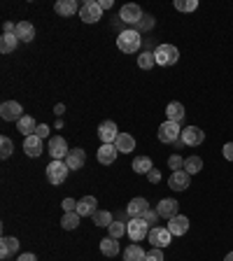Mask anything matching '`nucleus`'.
<instances>
[{
    "label": "nucleus",
    "mask_w": 233,
    "mask_h": 261,
    "mask_svg": "<svg viewBox=\"0 0 233 261\" xmlns=\"http://www.w3.org/2000/svg\"><path fill=\"white\" fill-rule=\"evenodd\" d=\"M140 33L138 31H121L119 38H117V47L124 51V54H136L138 49H140Z\"/></svg>",
    "instance_id": "f257e3e1"
},
{
    "label": "nucleus",
    "mask_w": 233,
    "mask_h": 261,
    "mask_svg": "<svg viewBox=\"0 0 233 261\" xmlns=\"http://www.w3.org/2000/svg\"><path fill=\"white\" fill-rule=\"evenodd\" d=\"M154 59H157V65H175L179 59V49L175 44H159L154 49Z\"/></svg>",
    "instance_id": "f03ea898"
},
{
    "label": "nucleus",
    "mask_w": 233,
    "mask_h": 261,
    "mask_svg": "<svg viewBox=\"0 0 233 261\" xmlns=\"http://www.w3.org/2000/svg\"><path fill=\"white\" fill-rule=\"evenodd\" d=\"M126 233H128V238L133 240V243H140V240H145L147 236H149V224L142 217L131 219V222L126 224Z\"/></svg>",
    "instance_id": "7ed1b4c3"
},
{
    "label": "nucleus",
    "mask_w": 233,
    "mask_h": 261,
    "mask_svg": "<svg viewBox=\"0 0 233 261\" xmlns=\"http://www.w3.org/2000/svg\"><path fill=\"white\" fill-rule=\"evenodd\" d=\"M147 240H149L154 247L163 250V247H168V245H170V240H173V233L168 231V226H154V228H149V236H147Z\"/></svg>",
    "instance_id": "20e7f679"
},
{
    "label": "nucleus",
    "mask_w": 233,
    "mask_h": 261,
    "mask_svg": "<svg viewBox=\"0 0 233 261\" xmlns=\"http://www.w3.org/2000/svg\"><path fill=\"white\" fill-rule=\"evenodd\" d=\"M177 138H182V128H179V124L166 119L161 126H159V140H161V142H166V145H173Z\"/></svg>",
    "instance_id": "39448f33"
},
{
    "label": "nucleus",
    "mask_w": 233,
    "mask_h": 261,
    "mask_svg": "<svg viewBox=\"0 0 233 261\" xmlns=\"http://www.w3.org/2000/svg\"><path fill=\"white\" fill-rule=\"evenodd\" d=\"M100 16H103L100 3H96V0H87V3L82 5L80 19H82L84 23H96V21H100Z\"/></svg>",
    "instance_id": "423d86ee"
},
{
    "label": "nucleus",
    "mask_w": 233,
    "mask_h": 261,
    "mask_svg": "<svg viewBox=\"0 0 233 261\" xmlns=\"http://www.w3.org/2000/svg\"><path fill=\"white\" fill-rule=\"evenodd\" d=\"M47 149H49V154H51V161H65V156H68V152H70L65 138H61V136L49 138Z\"/></svg>",
    "instance_id": "0eeeda50"
},
{
    "label": "nucleus",
    "mask_w": 233,
    "mask_h": 261,
    "mask_svg": "<svg viewBox=\"0 0 233 261\" xmlns=\"http://www.w3.org/2000/svg\"><path fill=\"white\" fill-rule=\"evenodd\" d=\"M68 166H65V161H51L47 166V179L51 182V185H63L65 177H68Z\"/></svg>",
    "instance_id": "6e6552de"
},
{
    "label": "nucleus",
    "mask_w": 233,
    "mask_h": 261,
    "mask_svg": "<svg viewBox=\"0 0 233 261\" xmlns=\"http://www.w3.org/2000/svg\"><path fill=\"white\" fill-rule=\"evenodd\" d=\"M0 117L5 121H19L23 117L21 103H16V100H5V103L0 105Z\"/></svg>",
    "instance_id": "1a4fd4ad"
},
{
    "label": "nucleus",
    "mask_w": 233,
    "mask_h": 261,
    "mask_svg": "<svg viewBox=\"0 0 233 261\" xmlns=\"http://www.w3.org/2000/svg\"><path fill=\"white\" fill-rule=\"evenodd\" d=\"M189 185H191V175L187 173V170H175V173H170L168 187L173 191H185V189H189Z\"/></svg>",
    "instance_id": "9d476101"
},
{
    "label": "nucleus",
    "mask_w": 233,
    "mask_h": 261,
    "mask_svg": "<svg viewBox=\"0 0 233 261\" xmlns=\"http://www.w3.org/2000/svg\"><path fill=\"white\" fill-rule=\"evenodd\" d=\"M98 138L103 140V145H114V140L119 138L117 124L114 121H103V124L98 126Z\"/></svg>",
    "instance_id": "9b49d317"
},
{
    "label": "nucleus",
    "mask_w": 233,
    "mask_h": 261,
    "mask_svg": "<svg viewBox=\"0 0 233 261\" xmlns=\"http://www.w3.org/2000/svg\"><path fill=\"white\" fill-rule=\"evenodd\" d=\"M84 163H87V152H84L82 147H75V149H70V152H68V156H65V166H68L70 170L84 168Z\"/></svg>",
    "instance_id": "f8f14e48"
},
{
    "label": "nucleus",
    "mask_w": 233,
    "mask_h": 261,
    "mask_svg": "<svg viewBox=\"0 0 233 261\" xmlns=\"http://www.w3.org/2000/svg\"><path fill=\"white\" fill-rule=\"evenodd\" d=\"M182 140H185L187 147H198L205 140V133H203L198 126H187V128L182 130Z\"/></svg>",
    "instance_id": "ddd939ff"
},
{
    "label": "nucleus",
    "mask_w": 233,
    "mask_h": 261,
    "mask_svg": "<svg viewBox=\"0 0 233 261\" xmlns=\"http://www.w3.org/2000/svg\"><path fill=\"white\" fill-rule=\"evenodd\" d=\"M119 19L124 23H138L142 19L140 5H136V3H128V5H124V7H121V12H119Z\"/></svg>",
    "instance_id": "4468645a"
},
{
    "label": "nucleus",
    "mask_w": 233,
    "mask_h": 261,
    "mask_svg": "<svg viewBox=\"0 0 233 261\" xmlns=\"http://www.w3.org/2000/svg\"><path fill=\"white\" fill-rule=\"evenodd\" d=\"M98 201H96V196H84V198H82V201H77V215H80V217H89V215H96L98 212Z\"/></svg>",
    "instance_id": "2eb2a0df"
},
{
    "label": "nucleus",
    "mask_w": 233,
    "mask_h": 261,
    "mask_svg": "<svg viewBox=\"0 0 233 261\" xmlns=\"http://www.w3.org/2000/svg\"><path fill=\"white\" fill-rule=\"evenodd\" d=\"M149 210V203H147V198H133V201L126 205V212H128L131 219L136 217H145V212Z\"/></svg>",
    "instance_id": "dca6fc26"
},
{
    "label": "nucleus",
    "mask_w": 233,
    "mask_h": 261,
    "mask_svg": "<svg viewBox=\"0 0 233 261\" xmlns=\"http://www.w3.org/2000/svg\"><path fill=\"white\" fill-rule=\"evenodd\" d=\"M157 212L163 219H173L177 215V201L175 198H161V203L157 205Z\"/></svg>",
    "instance_id": "f3484780"
},
{
    "label": "nucleus",
    "mask_w": 233,
    "mask_h": 261,
    "mask_svg": "<svg viewBox=\"0 0 233 261\" xmlns=\"http://www.w3.org/2000/svg\"><path fill=\"white\" fill-rule=\"evenodd\" d=\"M168 231L173 236H185L189 231V219L185 215H175L173 219H168Z\"/></svg>",
    "instance_id": "a211bd4d"
},
{
    "label": "nucleus",
    "mask_w": 233,
    "mask_h": 261,
    "mask_svg": "<svg viewBox=\"0 0 233 261\" xmlns=\"http://www.w3.org/2000/svg\"><path fill=\"white\" fill-rule=\"evenodd\" d=\"M16 130H19L23 138L35 136V130H38V124H35V119H33L31 114H23L21 119L16 121Z\"/></svg>",
    "instance_id": "6ab92c4d"
},
{
    "label": "nucleus",
    "mask_w": 233,
    "mask_h": 261,
    "mask_svg": "<svg viewBox=\"0 0 233 261\" xmlns=\"http://www.w3.org/2000/svg\"><path fill=\"white\" fill-rule=\"evenodd\" d=\"M23 152H26L28 156L38 159L40 154H42V138H38V136H28L26 140H23Z\"/></svg>",
    "instance_id": "aec40b11"
},
{
    "label": "nucleus",
    "mask_w": 233,
    "mask_h": 261,
    "mask_svg": "<svg viewBox=\"0 0 233 261\" xmlns=\"http://www.w3.org/2000/svg\"><path fill=\"white\" fill-rule=\"evenodd\" d=\"M16 38H19V42H33V38H35V28H33L31 21H19L16 23Z\"/></svg>",
    "instance_id": "412c9836"
},
{
    "label": "nucleus",
    "mask_w": 233,
    "mask_h": 261,
    "mask_svg": "<svg viewBox=\"0 0 233 261\" xmlns=\"http://www.w3.org/2000/svg\"><path fill=\"white\" fill-rule=\"evenodd\" d=\"M117 154H119V149H117L114 145H100V149H98V163L110 166V163H114Z\"/></svg>",
    "instance_id": "4be33fe9"
},
{
    "label": "nucleus",
    "mask_w": 233,
    "mask_h": 261,
    "mask_svg": "<svg viewBox=\"0 0 233 261\" xmlns=\"http://www.w3.org/2000/svg\"><path fill=\"white\" fill-rule=\"evenodd\" d=\"M166 117H168V121H175V124H179V121L185 119V105L179 103V100H173V103H168V108H166Z\"/></svg>",
    "instance_id": "5701e85b"
},
{
    "label": "nucleus",
    "mask_w": 233,
    "mask_h": 261,
    "mask_svg": "<svg viewBox=\"0 0 233 261\" xmlns=\"http://www.w3.org/2000/svg\"><path fill=\"white\" fill-rule=\"evenodd\" d=\"M114 147H117L119 152H124V154H131L133 149H136V138L128 136V133H119V138L114 140Z\"/></svg>",
    "instance_id": "b1692460"
},
{
    "label": "nucleus",
    "mask_w": 233,
    "mask_h": 261,
    "mask_svg": "<svg viewBox=\"0 0 233 261\" xmlns=\"http://www.w3.org/2000/svg\"><path fill=\"white\" fill-rule=\"evenodd\" d=\"M19 245H21V243H19L16 238H12V236H5V238L0 240V256H3V259L12 256L16 250H19Z\"/></svg>",
    "instance_id": "393cba45"
},
{
    "label": "nucleus",
    "mask_w": 233,
    "mask_h": 261,
    "mask_svg": "<svg viewBox=\"0 0 233 261\" xmlns=\"http://www.w3.org/2000/svg\"><path fill=\"white\" fill-rule=\"evenodd\" d=\"M54 10H56V14H61V16H72L75 12H80L82 7L77 5L75 0H59L54 5Z\"/></svg>",
    "instance_id": "a878e982"
},
{
    "label": "nucleus",
    "mask_w": 233,
    "mask_h": 261,
    "mask_svg": "<svg viewBox=\"0 0 233 261\" xmlns=\"http://www.w3.org/2000/svg\"><path fill=\"white\" fill-rule=\"evenodd\" d=\"M16 47H19V38H16L14 33H3V38H0V51H3V54H12Z\"/></svg>",
    "instance_id": "bb28decb"
},
{
    "label": "nucleus",
    "mask_w": 233,
    "mask_h": 261,
    "mask_svg": "<svg viewBox=\"0 0 233 261\" xmlns=\"http://www.w3.org/2000/svg\"><path fill=\"white\" fill-rule=\"evenodd\" d=\"M145 256H147V252L142 250L138 243L128 245V247H126V252H124V261H145Z\"/></svg>",
    "instance_id": "cd10ccee"
},
{
    "label": "nucleus",
    "mask_w": 233,
    "mask_h": 261,
    "mask_svg": "<svg viewBox=\"0 0 233 261\" xmlns=\"http://www.w3.org/2000/svg\"><path fill=\"white\" fill-rule=\"evenodd\" d=\"M100 252H103L105 256H117L119 254V243H117V238H103L100 240Z\"/></svg>",
    "instance_id": "c85d7f7f"
},
{
    "label": "nucleus",
    "mask_w": 233,
    "mask_h": 261,
    "mask_svg": "<svg viewBox=\"0 0 233 261\" xmlns=\"http://www.w3.org/2000/svg\"><path fill=\"white\" fill-rule=\"evenodd\" d=\"M152 168L154 166H152V159L149 156H136L133 159V170H136L138 175H147Z\"/></svg>",
    "instance_id": "c756f323"
},
{
    "label": "nucleus",
    "mask_w": 233,
    "mask_h": 261,
    "mask_svg": "<svg viewBox=\"0 0 233 261\" xmlns=\"http://www.w3.org/2000/svg\"><path fill=\"white\" fill-rule=\"evenodd\" d=\"M80 215L77 212H65L63 215V219H61V226L65 228V231H72V228H77L80 226Z\"/></svg>",
    "instance_id": "7c9ffc66"
},
{
    "label": "nucleus",
    "mask_w": 233,
    "mask_h": 261,
    "mask_svg": "<svg viewBox=\"0 0 233 261\" xmlns=\"http://www.w3.org/2000/svg\"><path fill=\"white\" fill-rule=\"evenodd\" d=\"M201 168H203V159H201V156H189V159H185V170H187L189 175L201 173Z\"/></svg>",
    "instance_id": "2f4dec72"
},
{
    "label": "nucleus",
    "mask_w": 233,
    "mask_h": 261,
    "mask_svg": "<svg viewBox=\"0 0 233 261\" xmlns=\"http://www.w3.org/2000/svg\"><path fill=\"white\" fill-rule=\"evenodd\" d=\"M91 219H93V224H96V226H110V224L114 222L112 212H110V210H98Z\"/></svg>",
    "instance_id": "473e14b6"
},
{
    "label": "nucleus",
    "mask_w": 233,
    "mask_h": 261,
    "mask_svg": "<svg viewBox=\"0 0 233 261\" xmlns=\"http://www.w3.org/2000/svg\"><path fill=\"white\" fill-rule=\"evenodd\" d=\"M154 63H157V59H154V51H142V54L138 56V65H140L142 70H149Z\"/></svg>",
    "instance_id": "72a5a7b5"
},
{
    "label": "nucleus",
    "mask_w": 233,
    "mask_h": 261,
    "mask_svg": "<svg viewBox=\"0 0 233 261\" xmlns=\"http://www.w3.org/2000/svg\"><path fill=\"white\" fill-rule=\"evenodd\" d=\"M108 233H110V238H117L119 240L121 236L126 233V224H121V222H112L108 226Z\"/></svg>",
    "instance_id": "f704fd0d"
},
{
    "label": "nucleus",
    "mask_w": 233,
    "mask_h": 261,
    "mask_svg": "<svg viewBox=\"0 0 233 261\" xmlns=\"http://www.w3.org/2000/svg\"><path fill=\"white\" fill-rule=\"evenodd\" d=\"M12 149H14V145H12V140L7 136L0 138V156L3 159H10L12 156Z\"/></svg>",
    "instance_id": "c9c22d12"
},
{
    "label": "nucleus",
    "mask_w": 233,
    "mask_h": 261,
    "mask_svg": "<svg viewBox=\"0 0 233 261\" xmlns=\"http://www.w3.org/2000/svg\"><path fill=\"white\" fill-rule=\"evenodd\" d=\"M196 7H198L196 0H175V10L179 12H194Z\"/></svg>",
    "instance_id": "e433bc0d"
},
{
    "label": "nucleus",
    "mask_w": 233,
    "mask_h": 261,
    "mask_svg": "<svg viewBox=\"0 0 233 261\" xmlns=\"http://www.w3.org/2000/svg\"><path fill=\"white\" fill-rule=\"evenodd\" d=\"M136 26H138V28H136L138 33H140V31H152V28H154V16H152V14H145L140 21L136 23Z\"/></svg>",
    "instance_id": "4c0bfd02"
},
{
    "label": "nucleus",
    "mask_w": 233,
    "mask_h": 261,
    "mask_svg": "<svg viewBox=\"0 0 233 261\" xmlns=\"http://www.w3.org/2000/svg\"><path fill=\"white\" fill-rule=\"evenodd\" d=\"M168 168H173V173H175V170H182V168H185V159L179 156V154L168 156Z\"/></svg>",
    "instance_id": "58836bf2"
},
{
    "label": "nucleus",
    "mask_w": 233,
    "mask_h": 261,
    "mask_svg": "<svg viewBox=\"0 0 233 261\" xmlns=\"http://www.w3.org/2000/svg\"><path fill=\"white\" fill-rule=\"evenodd\" d=\"M145 261H166V259H163V250H159V247L149 250V252H147V256H145Z\"/></svg>",
    "instance_id": "ea45409f"
},
{
    "label": "nucleus",
    "mask_w": 233,
    "mask_h": 261,
    "mask_svg": "<svg viewBox=\"0 0 233 261\" xmlns=\"http://www.w3.org/2000/svg\"><path fill=\"white\" fill-rule=\"evenodd\" d=\"M61 205H63L65 212H75V210H77V201H72V198H65Z\"/></svg>",
    "instance_id": "a19ab883"
},
{
    "label": "nucleus",
    "mask_w": 233,
    "mask_h": 261,
    "mask_svg": "<svg viewBox=\"0 0 233 261\" xmlns=\"http://www.w3.org/2000/svg\"><path fill=\"white\" fill-rule=\"evenodd\" d=\"M222 154H224V159H226V161H233V142H226V145H224Z\"/></svg>",
    "instance_id": "79ce46f5"
},
{
    "label": "nucleus",
    "mask_w": 233,
    "mask_h": 261,
    "mask_svg": "<svg viewBox=\"0 0 233 261\" xmlns=\"http://www.w3.org/2000/svg\"><path fill=\"white\" fill-rule=\"evenodd\" d=\"M35 136L42 138V140H44V138H49V126H47V124H38V130H35Z\"/></svg>",
    "instance_id": "37998d69"
},
{
    "label": "nucleus",
    "mask_w": 233,
    "mask_h": 261,
    "mask_svg": "<svg viewBox=\"0 0 233 261\" xmlns=\"http://www.w3.org/2000/svg\"><path fill=\"white\" fill-rule=\"evenodd\" d=\"M142 219H145L147 224H157V219H159V212H154V210H147V212H145V217H142Z\"/></svg>",
    "instance_id": "c03bdc74"
},
{
    "label": "nucleus",
    "mask_w": 233,
    "mask_h": 261,
    "mask_svg": "<svg viewBox=\"0 0 233 261\" xmlns=\"http://www.w3.org/2000/svg\"><path fill=\"white\" fill-rule=\"evenodd\" d=\"M147 179H149L152 185H157L159 179H161V173H159L157 168H152V170H149V173H147Z\"/></svg>",
    "instance_id": "a18cd8bd"
},
{
    "label": "nucleus",
    "mask_w": 233,
    "mask_h": 261,
    "mask_svg": "<svg viewBox=\"0 0 233 261\" xmlns=\"http://www.w3.org/2000/svg\"><path fill=\"white\" fill-rule=\"evenodd\" d=\"M16 261H38V259H35V254H31V252H26V254H21V256H19V259H16Z\"/></svg>",
    "instance_id": "49530a36"
},
{
    "label": "nucleus",
    "mask_w": 233,
    "mask_h": 261,
    "mask_svg": "<svg viewBox=\"0 0 233 261\" xmlns=\"http://www.w3.org/2000/svg\"><path fill=\"white\" fill-rule=\"evenodd\" d=\"M3 31L5 33H16V26L12 21H5V26H3Z\"/></svg>",
    "instance_id": "de8ad7c7"
},
{
    "label": "nucleus",
    "mask_w": 233,
    "mask_h": 261,
    "mask_svg": "<svg viewBox=\"0 0 233 261\" xmlns=\"http://www.w3.org/2000/svg\"><path fill=\"white\" fill-rule=\"evenodd\" d=\"M112 7V0H100V10H110Z\"/></svg>",
    "instance_id": "09e8293b"
},
{
    "label": "nucleus",
    "mask_w": 233,
    "mask_h": 261,
    "mask_svg": "<svg viewBox=\"0 0 233 261\" xmlns=\"http://www.w3.org/2000/svg\"><path fill=\"white\" fill-rule=\"evenodd\" d=\"M54 112H56V114H59V117H61V114H63V112H65V108H63V105H61V103H59V105H56V108H54Z\"/></svg>",
    "instance_id": "8fccbe9b"
},
{
    "label": "nucleus",
    "mask_w": 233,
    "mask_h": 261,
    "mask_svg": "<svg viewBox=\"0 0 233 261\" xmlns=\"http://www.w3.org/2000/svg\"><path fill=\"white\" fill-rule=\"evenodd\" d=\"M173 145H175V147H177V149H179V147H185V140H182V138H177V140H175Z\"/></svg>",
    "instance_id": "3c124183"
},
{
    "label": "nucleus",
    "mask_w": 233,
    "mask_h": 261,
    "mask_svg": "<svg viewBox=\"0 0 233 261\" xmlns=\"http://www.w3.org/2000/svg\"><path fill=\"white\" fill-rule=\"evenodd\" d=\"M224 261H233V252H228V254L224 256Z\"/></svg>",
    "instance_id": "603ef678"
}]
</instances>
